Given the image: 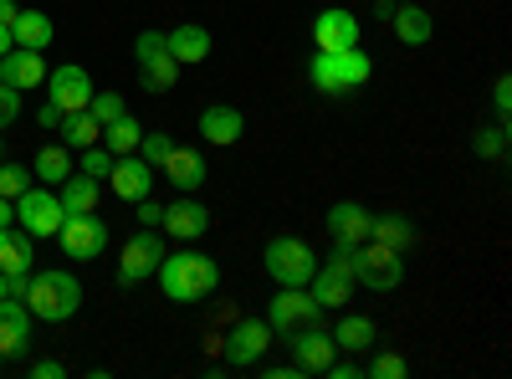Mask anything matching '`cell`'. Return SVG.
I'll list each match as a JSON object with an SVG mask.
<instances>
[{"label": "cell", "instance_id": "d590c367", "mask_svg": "<svg viewBox=\"0 0 512 379\" xmlns=\"http://www.w3.org/2000/svg\"><path fill=\"white\" fill-rule=\"evenodd\" d=\"M108 170H113V154H108L103 144L82 149V175H93V180H108Z\"/></svg>", "mask_w": 512, "mask_h": 379}, {"label": "cell", "instance_id": "ba28073f", "mask_svg": "<svg viewBox=\"0 0 512 379\" xmlns=\"http://www.w3.org/2000/svg\"><path fill=\"white\" fill-rule=\"evenodd\" d=\"M405 251H395V246H379V241H364L359 246V267H354V282H364L369 292H390V287H400V277H405Z\"/></svg>", "mask_w": 512, "mask_h": 379}, {"label": "cell", "instance_id": "f907efd6", "mask_svg": "<svg viewBox=\"0 0 512 379\" xmlns=\"http://www.w3.org/2000/svg\"><path fill=\"white\" fill-rule=\"evenodd\" d=\"M395 6H405V0H395Z\"/></svg>", "mask_w": 512, "mask_h": 379}, {"label": "cell", "instance_id": "277c9868", "mask_svg": "<svg viewBox=\"0 0 512 379\" xmlns=\"http://www.w3.org/2000/svg\"><path fill=\"white\" fill-rule=\"evenodd\" d=\"M262 262H267V272H272L277 287H308L313 272H318L313 246H308V241H297V236H272L267 251H262Z\"/></svg>", "mask_w": 512, "mask_h": 379}, {"label": "cell", "instance_id": "7dc6e473", "mask_svg": "<svg viewBox=\"0 0 512 379\" xmlns=\"http://www.w3.org/2000/svg\"><path fill=\"white\" fill-rule=\"evenodd\" d=\"M11 47H16V36H11V26H0V57H6Z\"/></svg>", "mask_w": 512, "mask_h": 379}, {"label": "cell", "instance_id": "d4e9b609", "mask_svg": "<svg viewBox=\"0 0 512 379\" xmlns=\"http://www.w3.org/2000/svg\"><path fill=\"white\" fill-rule=\"evenodd\" d=\"M11 36H16V47H26V52H47L52 36H57V26H52L47 11H16Z\"/></svg>", "mask_w": 512, "mask_h": 379}, {"label": "cell", "instance_id": "4dcf8cb0", "mask_svg": "<svg viewBox=\"0 0 512 379\" xmlns=\"http://www.w3.org/2000/svg\"><path fill=\"white\" fill-rule=\"evenodd\" d=\"M369 241H379V246H395V251H405L410 241H415V226L400 216V210H390V216H374L369 221Z\"/></svg>", "mask_w": 512, "mask_h": 379}, {"label": "cell", "instance_id": "44dd1931", "mask_svg": "<svg viewBox=\"0 0 512 379\" xmlns=\"http://www.w3.org/2000/svg\"><path fill=\"white\" fill-rule=\"evenodd\" d=\"M169 236H180V241H200L205 231H210V210L200 205V200H175V205H164V221H159Z\"/></svg>", "mask_w": 512, "mask_h": 379}, {"label": "cell", "instance_id": "8d00e7d4", "mask_svg": "<svg viewBox=\"0 0 512 379\" xmlns=\"http://www.w3.org/2000/svg\"><path fill=\"white\" fill-rule=\"evenodd\" d=\"M405 354H390V349H384V354H374V364H369V374L374 379H405Z\"/></svg>", "mask_w": 512, "mask_h": 379}, {"label": "cell", "instance_id": "74e56055", "mask_svg": "<svg viewBox=\"0 0 512 379\" xmlns=\"http://www.w3.org/2000/svg\"><path fill=\"white\" fill-rule=\"evenodd\" d=\"M88 113H93L98 123H113V118H118V113H128V108H123V98H118V93H93V98H88Z\"/></svg>", "mask_w": 512, "mask_h": 379}, {"label": "cell", "instance_id": "6da1fadb", "mask_svg": "<svg viewBox=\"0 0 512 379\" xmlns=\"http://www.w3.org/2000/svg\"><path fill=\"white\" fill-rule=\"evenodd\" d=\"M154 277H159L169 303H200L221 287V267H216V257H205V251H175V257L164 251Z\"/></svg>", "mask_w": 512, "mask_h": 379}, {"label": "cell", "instance_id": "816d5d0a", "mask_svg": "<svg viewBox=\"0 0 512 379\" xmlns=\"http://www.w3.org/2000/svg\"><path fill=\"white\" fill-rule=\"evenodd\" d=\"M0 364H6V354H0Z\"/></svg>", "mask_w": 512, "mask_h": 379}, {"label": "cell", "instance_id": "8992f818", "mask_svg": "<svg viewBox=\"0 0 512 379\" xmlns=\"http://www.w3.org/2000/svg\"><path fill=\"white\" fill-rule=\"evenodd\" d=\"M57 241L72 262H98L108 251V221H98V210H88V216H62Z\"/></svg>", "mask_w": 512, "mask_h": 379}, {"label": "cell", "instance_id": "836d02e7", "mask_svg": "<svg viewBox=\"0 0 512 379\" xmlns=\"http://www.w3.org/2000/svg\"><path fill=\"white\" fill-rule=\"evenodd\" d=\"M21 190H31V170H26V164H6V159H0V195L16 200Z\"/></svg>", "mask_w": 512, "mask_h": 379}, {"label": "cell", "instance_id": "f6af8a7d", "mask_svg": "<svg viewBox=\"0 0 512 379\" xmlns=\"http://www.w3.org/2000/svg\"><path fill=\"white\" fill-rule=\"evenodd\" d=\"M16 221V200H6V195H0V231H6Z\"/></svg>", "mask_w": 512, "mask_h": 379}, {"label": "cell", "instance_id": "7bdbcfd3", "mask_svg": "<svg viewBox=\"0 0 512 379\" xmlns=\"http://www.w3.org/2000/svg\"><path fill=\"white\" fill-rule=\"evenodd\" d=\"M492 108H497L502 118L512 113V82H507V77H497V88H492Z\"/></svg>", "mask_w": 512, "mask_h": 379}, {"label": "cell", "instance_id": "e575fe53", "mask_svg": "<svg viewBox=\"0 0 512 379\" xmlns=\"http://www.w3.org/2000/svg\"><path fill=\"white\" fill-rule=\"evenodd\" d=\"M472 149H477L482 159H502V154H507V129H477Z\"/></svg>", "mask_w": 512, "mask_h": 379}, {"label": "cell", "instance_id": "7a4b0ae2", "mask_svg": "<svg viewBox=\"0 0 512 379\" xmlns=\"http://www.w3.org/2000/svg\"><path fill=\"white\" fill-rule=\"evenodd\" d=\"M26 303H31V318H41V323H67V318L82 308V282H77L72 272H62V267L31 272Z\"/></svg>", "mask_w": 512, "mask_h": 379}, {"label": "cell", "instance_id": "ee69618b", "mask_svg": "<svg viewBox=\"0 0 512 379\" xmlns=\"http://www.w3.org/2000/svg\"><path fill=\"white\" fill-rule=\"evenodd\" d=\"M36 123H41V129H57V123H62V108L47 98V103H41V113H36Z\"/></svg>", "mask_w": 512, "mask_h": 379}, {"label": "cell", "instance_id": "9c48e42d", "mask_svg": "<svg viewBox=\"0 0 512 379\" xmlns=\"http://www.w3.org/2000/svg\"><path fill=\"white\" fill-rule=\"evenodd\" d=\"M62 216H67V210H62L57 190H21V195H16V221H21V231H26L31 241L57 236Z\"/></svg>", "mask_w": 512, "mask_h": 379}, {"label": "cell", "instance_id": "9a60e30c", "mask_svg": "<svg viewBox=\"0 0 512 379\" xmlns=\"http://www.w3.org/2000/svg\"><path fill=\"white\" fill-rule=\"evenodd\" d=\"M31 349V308L21 298H0V354L21 359Z\"/></svg>", "mask_w": 512, "mask_h": 379}, {"label": "cell", "instance_id": "f546056e", "mask_svg": "<svg viewBox=\"0 0 512 379\" xmlns=\"http://www.w3.org/2000/svg\"><path fill=\"white\" fill-rule=\"evenodd\" d=\"M0 272L6 277H26L31 272V236L26 231H0Z\"/></svg>", "mask_w": 512, "mask_h": 379}, {"label": "cell", "instance_id": "3957f363", "mask_svg": "<svg viewBox=\"0 0 512 379\" xmlns=\"http://www.w3.org/2000/svg\"><path fill=\"white\" fill-rule=\"evenodd\" d=\"M369 72H374V62H369L364 47L318 52V57L308 62V77H313V88H318L323 98H344V93H354L359 82H369Z\"/></svg>", "mask_w": 512, "mask_h": 379}, {"label": "cell", "instance_id": "ac0fdd59", "mask_svg": "<svg viewBox=\"0 0 512 379\" xmlns=\"http://www.w3.org/2000/svg\"><path fill=\"white\" fill-rule=\"evenodd\" d=\"M0 82L16 93H31L47 82V62H41V52H26V47H11L6 57H0Z\"/></svg>", "mask_w": 512, "mask_h": 379}, {"label": "cell", "instance_id": "7c38bea8", "mask_svg": "<svg viewBox=\"0 0 512 379\" xmlns=\"http://www.w3.org/2000/svg\"><path fill=\"white\" fill-rule=\"evenodd\" d=\"M287 339H292V344H287V349H292V364L303 369V374H323V369L333 364V354H338V349H333V333L318 328V323L292 328Z\"/></svg>", "mask_w": 512, "mask_h": 379}, {"label": "cell", "instance_id": "484cf974", "mask_svg": "<svg viewBox=\"0 0 512 379\" xmlns=\"http://www.w3.org/2000/svg\"><path fill=\"white\" fill-rule=\"evenodd\" d=\"M308 292H313V303H318V308H344V303L354 298V277L333 272V267H318L313 282H308Z\"/></svg>", "mask_w": 512, "mask_h": 379}, {"label": "cell", "instance_id": "ffe728a7", "mask_svg": "<svg viewBox=\"0 0 512 379\" xmlns=\"http://www.w3.org/2000/svg\"><path fill=\"white\" fill-rule=\"evenodd\" d=\"M369 221H374V210H364L359 200H338L333 210H328V236L333 241H349V246H364L369 241Z\"/></svg>", "mask_w": 512, "mask_h": 379}, {"label": "cell", "instance_id": "bcb514c9", "mask_svg": "<svg viewBox=\"0 0 512 379\" xmlns=\"http://www.w3.org/2000/svg\"><path fill=\"white\" fill-rule=\"evenodd\" d=\"M16 11H21L16 0H0V26H11V21H16Z\"/></svg>", "mask_w": 512, "mask_h": 379}, {"label": "cell", "instance_id": "ab89813d", "mask_svg": "<svg viewBox=\"0 0 512 379\" xmlns=\"http://www.w3.org/2000/svg\"><path fill=\"white\" fill-rule=\"evenodd\" d=\"M323 374H328V379H359L364 364H359V354H354V359H338V354H333V364H328Z\"/></svg>", "mask_w": 512, "mask_h": 379}, {"label": "cell", "instance_id": "2e32d148", "mask_svg": "<svg viewBox=\"0 0 512 379\" xmlns=\"http://www.w3.org/2000/svg\"><path fill=\"white\" fill-rule=\"evenodd\" d=\"M159 170H164V180L175 185L180 195H190V190H200V185H205V154H200V149H190V144H175V149L164 154Z\"/></svg>", "mask_w": 512, "mask_h": 379}, {"label": "cell", "instance_id": "30bf717a", "mask_svg": "<svg viewBox=\"0 0 512 379\" xmlns=\"http://www.w3.org/2000/svg\"><path fill=\"white\" fill-rule=\"evenodd\" d=\"M267 349H272V323H267V318H236V328L226 333V359H231V369L262 364Z\"/></svg>", "mask_w": 512, "mask_h": 379}, {"label": "cell", "instance_id": "8fae6325", "mask_svg": "<svg viewBox=\"0 0 512 379\" xmlns=\"http://www.w3.org/2000/svg\"><path fill=\"white\" fill-rule=\"evenodd\" d=\"M318 303H313V292L308 287H277V298L267 303V323L272 333H292V328H303V323H318Z\"/></svg>", "mask_w": 512, "mask_h": 379}, {"label": "cell", "instance_id": "7402d4cb", "mask_svg": "<svg viewBox=\"0 0 512 379\" xmlns=\"http://www.w3.org/2000/svg\"><path fill=\"white\" fill-rule=\"evenodd\" d=\"M390 31L405 41V47H425V41L436 36V21H431V11H425L420 0H405V6L390 11Z\"/></svg>", "mask_w": 512, "mask_h": 379}, {"label": "cell", "instance_id": "4316f807", "mask_svg": "<svg viewBox=\"0 0 512 379\" xmlns=\"http://www.w3.org/2000/svg\"><path fill=\"white\" fill-rule=\"evenodd\" d=\"M333 349L338 354H369L374 349V323L364 313H344L333 328Z\"/></svg>", "mask_w": 512, "mask_h": 379}, {"label": "cell", "instance_id": "f35d334b", "mask_svg": "<svg viewBox=\"0 0 512 379\" xmlns=\"http://www.w3.org/2000/svg\"><path fill=\"white\" fill-rule=\"evenodd\" d=\"M16 118H21V93H16V88H6V82H0V129H11Z\"/></svg>", "mask_w": 512, "mask_h": 379}, {"label": "cell", "instance_id": "f1b7e54d", "mask_svg": "<svg viewBox=\"0 0 512 379\" xmlns=\"http://www.w3.org/2000/svg\"><path fill=\"white\" fill-rule=\"evenodd\" d=\"M57 134H62V144L67 149H93L98 144V134H103V123L88 113V108H82V113H62V123H57Z\"/></svg>", "mask_w": 512, "mask_h": 379}, {"label": "cell", "instance_id": "4fadbf2b", "mask_svg": "<svg viewBox=\"0 0 512 379\" xmlns=\"http://www.w3.org/2000/svg\"><path fill=\"white\" fill-rule=\"evenodd\" d=\"M47 93H52V103L62 113H82V108H88V98H93V77H88V67H77V62L52 67L47 72Z\"/></svg>", "mask_w": 512, "mask_h": 379}, {"label": "cell", "instance_id": "52a82bcc", "mask_svg": "<svg viewBox=\"0 0 512 379\" xmlns=\"http://www.w3.org/2000/svg\"><path fill=\"white\" fill-rule=\"evenodd\" d=\"M159 262H164V241H159V231H134L123 241V251H118V282L123 287H134V282H144V277H154L159 272Z\"/></svg>", "mask_w": 512, "mask_h": 379}, {"label": "cell", "instance_id": "1f68e13d", "mask_svg": "<svg viewBox=\"0 0 512 379\" xmlns=\"http://www.w3.org/2000/svg\"><path fill=\"white\" fill-rule=\"evenodd\" d=\"M67 175H72V149H67V144H47V149H36V180L62 185Z\"/></svg>", "mask_w": 512, "mask_h": 379}, {"label": "cell", "instance_id": "603a6c76", "mask_svg": "<svg viewBox=\"0 0 512 379\" xmlns=\"http://www.w3.org/2000/svg\"><path fill=\"white\" fill-rule=\"evenodd\" d=\"M164 41H169V57H175L180 67H200V62L210 57V31L195 26V21H185V26H175V31H164Z\"/></svg>", "mask_w": 512, "mask_h": 379}, {"label": "cell", "instance_id": "cb8c5ba5", "mask_svg": "<svg viewBox=\"0 0 512 379\" xmlns=\"http://www.w3.org/2000/svg\"><path fill=\"white\" fill-rule=\"evenodd\" d=\"M98 195H103V180L82 175V170H72V175L57 185V200H62L67 216H88V210H98Z\"/></svg>", "mask_w": 512, "mask_h": 379}, {"label": "cell", "instance_id": "5bb4252c", "mask_svg": "<svg viewBox=\"0 0 512 379\" xmlns=\"http://www.w3.org/2000/svg\"><path fill=\"white\" fill-rule=\"evenodd\" d=\"M313 41L318 52H344V47H359V16L344 11V6H328L313 16Z\"/></svg>", "mask_w": 512, "mask_h": 379}, {"label": "cell", "instance_id": "83f0119b", "mask_svg": "<svg viewBox=\"0 0 512 379\" xmlns=\"http://www.w3.org/2000/svg\"><path fill=\"white\" fill-rule=\"evenodd\" d=\"M139 139H144V123H139L134 113H118L113 123H103V134H98V144H103L113 159H118V154H134Z\"/></svg>", "mask_w": 512, "mask_h": 379}, {"label": "cell", "instance_id": "60d3db41", "mask_svg": "<svg viewBox=\"0 0 512 379\" xmlns=\"http://www.w3.org/2000/svg\"><path fill=\"white\" fill-rule=\"evenodd\" d=\"M134 205H139V226L159 231V221H164V205H159V200H149V195H144V200H134Z\"/></svg>", "mask_w": 512, "mask_h": 379}, {"label": "cell", "instance_id": "5b68a950", "mask_svg": "<svg viewBox=\"0 0 512 379\" xmlns=\"http://www.w3.org/2000/svg\"><path fill=\"white\" fill-rule=\"evenodd\" d=\"M134 57H139V82H144V93H169V88L180 82V62L169 57L164 31H139Z\"/></svg>", "mask_w": 512, "mask_h": 379}, {"label": "cell", "instance_id": "d6a6232c", "mask_svg": "<svg viewBox=\"0 0 512 379\" xmlns=\"http://www.w3.org/2000/svg\"><path fill=\"white\" fill-rule=\"evenodd\" d=\"M169 149H175V139H169L164 129H154V134L144 129V139H139V149H134V154H139V159L149 164V170H159V164H164V154H169Z\"/></svg>", "mask_w": 512, "mask_h": 379}, {"label": "cell", "instance_id": "b9f144b4", "mask_svg": "<svg viewBox=\"0 0 512 379\" xmlns=\"http://www.w3.org/2000/svg\"><path fill=\"white\" fill-rule=\"evenodd\" d=\"M62 374H67L62 359H36V364H31V379H62Z\"/></svg>", "mask_w": 512, "mask_h": 379}, {"label": "cell", "instance_id": "d6986e66", "mask_svg": "<svg viewBox=\"0 0 512 379\" xmlns=\"http://www.w3.org/2000/svg\"><path fill=\"white\" fill-rule=\"evenodd\" d=\"M241 134H246V118H241L231 103H210V108H200V139H205V144L231 149Z\"/></svg>", "mask_w": 512, "mask_h": 379}, {"label": "cell", "instance_id": "681fc988", "mask_svg": "<svg viewBox=\"0 0 512 379\" xmlns=\"http://www.w3.org/2000/svg\"><path fill=\"white\" fill-rule=\"evenodd\" d=\"M0 154H6V139H0Z\"/></svg>", "mask_w": 512, "mask_h": 379}, {"label": "cell", "instance_id": "e0dca14e", "mask_svg": "<svg viewBox=\"0 0 512 379\" xmlns=\"http://www.w3.org/2000/svg\"><path fill=\"white\" fill-rule=\"evenodd\" d=\"M108 185H113L118 200H144L154 190V170H149L139 154H118L113 170H108Z\"/></svg>", "mask_w": 512, "mask_h": 379}, {"label": "cell", "instance_id": "c3c4849f", "mask_svg": "<svg viewBox=\"0 0 512 379\" xmlns=\"http://www.w3.org/2000/svg\"><path fill=\"white\" fill-rule=\"evenodd\" d=\"M0 298H11V282H6V272H0Z\"/></svg>", "mask_w": 512, "mask_h": 379}]
</instances>
